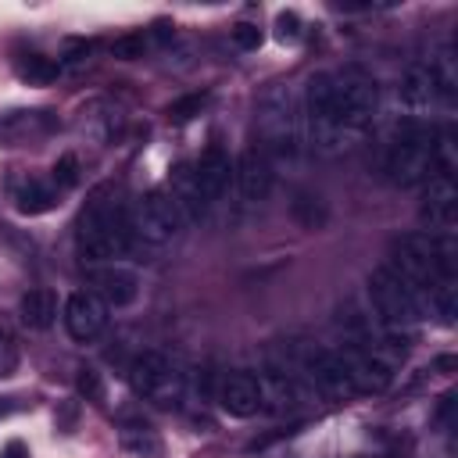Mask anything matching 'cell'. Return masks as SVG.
<instances>
[{
	"label": "cell",
	"instance_id": "obj_14",
	"mask_svg": "<svg viewBox=\"0 0 458 458\" xmlns=\"http://www.w3.org/2000/svg\"><path fill=\"white\" fill-rule=\"evenodd\" d=\"M454 211H458L454 175L433 172L426 179V193H422V218H429V225H437V229H451L454 225Z\"/></svg>",
	"mask_w": 458,
	"mask_h": 458
},
{
	"label": "cell",
	"instance_id": "obj_18",
	"mask_svg": "<svg viewBox=\"0 0 458 458\" xmlns=\"http://www.w3.org/2000/svg\"><path fill=\"white\" fill-rule=\"evenodd\" d=\"M437 100H440V89H437L433 72H429L426 64L408 68L404 79H401V104H404L408 111H429Z\"/></svg>",
	"mask_w": 458,
	"mask_h": 458
},
{
	"label": "cell",
	"instance_id": "obj_2",
	"mask_svg": "<svg viewBox=\"0 0 458 458\" xmlns=\"http://www.w3.org/2000/svg\"><path fill=\"white\" fill-rule=\"evenodd\" d=\"M258 147L272 157H293L301 143V122H297V97L290 86L276 82L258 97Z\"/></svg>",
	"mask_w": 458,
	"mask_h": 458
},
{
	"label": "cell",
	"instance_id": "obj_35",
	"mask_svg": "<svg viewBox=\"0 0 458 458\" xmlns=\"http://www.w3.org/2000/svg\"><path fill=\"white\" fill-rule=\"evenodd\" d=\"M437 422H440L444 429H451V426H454V394L440 397V408H437Z\"/></svg>",
	"mask_w": 458,
	"mask_h": 458
},
{
	"label": "cell",
	"instance_id": "obj_31",
	"mask_svg": "<svg viewBox=\"0 0 458 458\" xmlns=\"http://www.w3.org/2000/svg\"><path fill=\"white\" fill-rule=\"evenodd\" d=\"M75 383H79V394H82L86 401H100V397H104V383H100V372H97L93 365H82Z\"/></svg>",
	"mask_w": 458,
	"mask_h": 458
},
{
	"label": "cell",
	"instance_id": "obj_29",
	"mask_svg": "<svg viewBox=\"0 0 458 458\" xmlns=\"http://www.w3.org/2000/svg\"><path fill=\"white\" fill-rule=\"evenodd\" d=\"M204 104H208V93H193V97L175 100V104L168 107V114H172V122H190V118H197V114L204 111Z\"/></svg>",
	"mask_w": 458,
	"mask_h": 458
},
{
	"label": "cell",
	"instance_id": "obj_21",
	"mask_svg": "<svg viewBox=\"0 0 458 458\" xmlns=\"http://www.w3.org/2000/svg\"><path fill=\"white\" fill-rule=\"evenodd\" d=\"M54 204H57V190L47 186V182H39V179H25V182L14 186V208L21 215H43Z\"/></svg>",
	"mask_w": 458,
	"mask_h": 458
},
{
	"label": "cell",
	"instance_id": "obj_7",
	"mask_svg": "<svg viewBox=\"0 0 458 458\" xmlns=\"http://www.w3.org/2000/svg\"><path fill=\"white\" fill-rule=\"evenodd\" d=\"M125 218H129V233H136L140 240L157 243V247L161 243H172L182 233V225H186L182 211L175 208V200L168 193H147V197H140Z\"/></svg>",
	"mask_w": 458,
	"mask_h": 458
},
{
	"label": "cell",
	"instance_id": "obj_34",
	"mask_svg": "<svg viewBox=\"0 0 458 458\" xmlns=\"http://www.w3.org/2000/svg\"><path fill=\"white\" fill-rule=\"evenodd\" d=\"M18 369V344L7 329H0V379Z\"/></svg>",
	"mask_w": 458,
	"mask_h": 458
},
{
	"label": "cell",
	"instance_id": "obj_33",
	"mask_svg": "<svg viewBox=\"0 0 458 458\" xmlns=\"http://www.w3.org/2000/svg\"><path fill=\"white\" fill-rule=\"evenodd\" d=\"M229 36H233V43H236L240 50H258V47H261V29L250 25V21H236Z\"/></svg>",
	"mask_w": 458,
	"mask_h": 458
},
{
	"label": "cell",
	"instance_id": "obj_8",
	"mask_svg": "<svg viewBox=\"0 0 458 458\" xmlns=\"http://www.w3.org/2000/svg\"><path fill=\"white\" fill-rule=\"evenodd\" d=\"M390 268L408 279L419 290H429L440 276V254H437V236L429 233H404L401 240H394V258Z\"/></svg>",
	"mask_w": 458,
	"mask_h": 458
},
{
	"label": "cell",
	"instance_id": "obj_19",
	"mask_svg": "<svg viewBox=\"0 0 458 458\" xmlns=\"http://www.w3.org/2000/svg\"><path fill=\"white\" fill-rule=\"evenodd\" d=\"M57 318V293L47 286H36L21 297V322L29 329H50Z\"/></svg>",
	"mask_w": 458,
	"mask_h": 458
},
{
	"label": "cell",
	"instance_id": "obj_4",
	"mask_svg": "<svg viewBox=\"0 0 458 458\" xmlns=\"http://www.w3.org/2000/svg\"><path fill=\"white\" fill-rule=\"evenodd\" d=\"M433 143H437V132H433L429 125L408 122V125L397 132V140L390 143L386 157H383V175H386V182H394V186H419V182H426V179L437 172Z\"/></svg>",
	"mask_w": 458,
	"mask_h": 458
},
{
	"label": "cell",
	"instance_id": "obj_32",
	"mask_svg": "<svg viewBox=\"0 0 458 458\" xmlns=\"http://www.w3.org/2000/svg\"><path fill=\"white\" fill-rule=\"evenodd\" d=\"M54 182H57V190H68V186L79 182V161H75V154L57 157V165H54Z\"/></svg>",
	"mask_w": 458,
	"mask_h": 458
},
{
	"label": "cell",
	"instance_id": "obj_1",
	"mask_svg": "<svg viewBox=\"0 0 458 458\" xmlns=\"http://www.w3.org/2000/svg\"><path fill=\"white\" fill-rule=\"evenodd\" d=\"M79 254L93 265H111L114 258H122L129 250V218L125 211L107 200L104 193H97L82 215H79V233H75Z\"/></svg>",
	"mask_w": 458,
	"mask_h": 458
},
{
	"label": "cell",
	"instance_id": "obj_15",
	"mask_svg": "<svg viewBox=\"0 0 458 458\" xmlns=\"http://www.w3.org/2000/svg\"><path fill=\"white\" fill-rule=\"evenodd\" d=\"M218 404L233 415V419H250L261 411V390H258V379L250 372H233L222 379L218 386Z\"/></svg>",
	"mask_w": 458,
	"mask_h": 458
},
{
	"label": "cell",
	"instance_id": "obj_25",
	"mask_svg": "<svg viewBox=\"0 0 458 458\" xmlns=\"http://www.w3.org/2000/svg\"><path fill=\"white\" fill-rule=\"evenodd\" d=\"M426 301H429V308L440 315L444 326H454V315H458V290H454V279H437V283L426 290Z\"/></svg>",
	"mask_w": 458,
	"mask_h": 458
},
{
	"label": "cell",
	"instance_id": "obj_3",
	"mask_svg": "<svg viewBox=\"0 0 458 458\" xmlns=\"http://www.w3.org/2000/svg\"><path fill=\"white\" fill-rule=\"evenodd\" d=\"M369 297H372L376 318L386 329H401V326H411V322H419V318L429 315L426 290H419L408 279H401L390 265H379L369 276Z\"/></svg>",
	"mask_w": 458,
	"mask_h": 458
},
{
	"label": "cell",
	"instance_id": "obj_30",
	"mask_svg": "<svg viewBox=\"0 0 458 458\" xmlns=\"http://www.w3.org/2000/svg\"><path fill=\"white\" fill-rule=\"evenodd\" d=\"M301 32H304V29H301V18H297L293 11H279V14H276V39H279V43H297Z\"/></svg>",
	"mask_w": 458,
	"mask_h": 458
},
{
	"label": "cell",
	"instance_id": "obj_17",
	"mask_svg": "<svg viewBox=\"0 0 458 458\" xmlns=\"http://www.w3.org/2000/svg\"><path fill=\"white\" fill-rule=\"evenodd\" d=\"M57 125V118L50 111H7L0 118V136L7 143H32L39 136H47Z\"/></svg>",
	"mask_w": 458,
	"mask_h": 458
},
{
	"label": "cell",
	"instance_id": "obj_16",
	"mask_svg": "<svg viewBox=\"0 0 458 458\" xmlns=\"http://www.w3.org/2000/svg\"><path fill=\"white\" fill-rule=\"evenodd\" d=\"M229 175H233V161H229V154L218 143H211L197 157V165H193V182H197V190H200L204 200H218L222 190L229 186Z\"/></svg>",
	"mask_w": 458,
	"mask_h": 458
},
{
	"label": "cell",
	"instance_id": "obj_24",
	"mask_svg": "<svg viewBox=\"0 0 458 458\" xmlns=\"http://www.w3.org/2000/svg\"><path fill=\"white\" fill-rule=\"evenodd\" d=\"M122 447L136 458H161V437L150 426H122Z\"/></svg>",
	"mask_w": 458,
	"mask_h": 458
},
{
	"label": "cell",
	"instance_id": "obj_27",
	"mask_svg": "<svg viewBox=\"0 0 458 458\" xmlns=\"http://www.w3.org/2000/svg\"><path fill=\"white\" fill-rule=\"evenodd\" d=\"M57 72H61V61L43 57V54H29V57L18 64V75H21L25 82H32V86H47V82H54Z\"/></svg>",
	"mask_w": 458,
	"mask_h": 458
},
{
	"label": "cell",
	"instance_id": "obj_22",
	"mask_svg": "<svg viewBox=\"0 0 458 458\" xmlns=\"http://www.w3.org/2000/svg\"><path fill=\"white\" fill-rule=\"evenodd\" d=\"M290 215H293V222H297L301 229H322V225L329 222L326 200H322L318 193H311V190H297V193H293Z\"/></svg>",
	"mask_w": 458,
	"mask_h": 458
},
{
	"label": "cell",
	"instance_id": "obj_13",
	"mask_svg": "<svg viewBox=\"0 0 458 458\" xmlns=\"http://www.w3.org/2000/svg\"><path fill=\"white\" fill-rule=\"evenodd\" d=\"M336 354L344 358V365H347L351 383H354L358 394H383L394 383V372H390V365L383 358H376L369 351H354V347H344Z\"/></svg>",
	"mask_w": 458,
	"mask_h": 458
},
{
	"label": "cell",
	"instance_id": "obj_11",
	"mask_svg": "<svg viewBox=\"0 0 458 458\" xmlns=\"http://www.w3.org/2000/svg\"><path fill=\"white\" fill-rule=\"evenodd\" d=\"M89 283H93V293L107 304V308H129L136 297H140V279L132 268L125 265H100L89 272Z\"/></svg>",
	"mask_w": 458,
	"mask_h": 458
},
{
	"label": "cell",
	"instance_id": "obj_6",
	"mask_svg": "<svg viewBox=\"0 0 458 458\" xmlns=\"http://www.w3.org/2000/svg\"><path fill=\"white\" fill-rule=\"evenodd\" d=\"M333 86H336V104H340V122L354 132H361L376 107H379V86L369 72L361 68H344V72H329Z\"/></svg>",
	"mask_w": 458,
	"mask_h": 458
},
{
	"label": "cell",
	"instance_id": "obj_9",
	"mask_svg": "<svg viewBox=\"0 0 458 458\" xmlns=\"http://www.w3.org/2000/svg\"><path fill=\"white\" fill-rule=\"evenodd\" d=\"M107 318H111V308L93 290H75L68 297V304H64V329L79 344L97 340L107 329Z\"/></svg>",
	"mask_w": 458,
	"mask_h": 458
},
{
	"label": "cell",
	"instance_id": "obj_26",
	"mask_svg": "<svg viewBox=\"0 0 458 458\" xmlns=\"http://www.w3.org/2000/svg\"><path fill=\"white\" fill-rule=\"evenodd\" d=\"M82 129H89V136H93L97 143H107V140L122 129V111L111 107V104H97V107L89 111V118L82 122Z\"/></svg>",
	"mask_w": 458,
	"mask_h": 458
},
{
	"label": "cell",
	"instance_id": "obj_23",
	"mask_svg": "<svg viewBox=\"0 0 458 458\" xmlns=\"http://www.w3.org/2000/svg\"><path fill=\"white\" fill-rule=\"evenodd\" d=\"M429 72H433V79H437L440 97L451 104V100H454V89H458V61H454V47H451V43L440 47V54L433 57Z\"/></svg>",
	"mask_w": 458,
	"mask_h": 458
},
{
	"label": "cell",
	"instance_id": "obj_20",
	"mask_svg": "<svg viewBox=\"0 0 458 458\" xmlns=\"http://www.w3.org/2000/svg\"><path fill=\"white\" fill-rule=\"evenodd\" d=\"M172 200H175V208L182 211V218L186 222H197L200 215H204V208H208V200L200 197V190H197V182H193V168H179L175 172V182H172V193H168Z\"/></svg>",
	"mask_w": 458,
	"mask_h": 458
},
{
	"label": "cell",
	"instance_id": "obj_36",
	"mask_svg": "<svg viewBox=\"0 0 458 458\" xmlns=\"http://www.w3.org/2000/svg\"><path fill=\"white\" fill-rule=\"evenodd\" d=\"M0 458H29V447H25L21 440H11V444L0 451Z\"/></svg>",
	"mask_w": 458,
	"mask_h": 458
},
{
	"label": "cell",
	"instance_id": "obj_12",
	"mask_svg": "<svg viewBox=\"0 0 458 458\" xmlns=\"http://www.w3.org/2000/svg\"><path fill=\"white\" fill-rule=\"evenodd\" d=\"M233 175H236V186H240V193H243L247 200H265V197L272 193V179H276V172H272V157H268L258 143L247 147V150L240 154Z\"/></svg>",
	"mask_w": 458,
	"mask_h": 458
},
{
	"label": "cell",
	"instance_id": "obj_28",
	"mask_svg": "<svg viewBox=\"0 0 458 458\" xmlns=\"http://www.w3.org/2000/svg\"><path fill=\"white\" fill-rule=\"evenodd\" d=\"M143 50H147L143 32H129V36H118L111 43V57H118V61H136V57H143Z\"/></svg>",
	"mask_w": 458,
	"mask_h": 458
},
{
	"label": "cell",
	"instance_id": "obj_10",
	"mask_svg": "<svg viewBox=\"0 0 458 458\" xmlns=\"http://www.w3.org/2000/svg\"><path fill=\"white\" fill-rule=\"evenodd\" d=\"M308 376H311L315 390L326 401H351V397H358V390L351 383V372H347V365H344V358L336 351H311L308 354Z\"/></svg>",
	"mask_w": 458,
	"mask_h": 458
},
{
	"label": "cell",
	"instance_id": "obj_5",
	"mask_svg": "<svg viewBox=\"0 0 458 458\" xmlns=\"http://www.w3.org/2000/svg\"><path fill=\"white\" fill-rule=\"evenodd\" d=\"M129 383H132V390L140 397H147V401H154L161 408H175L186 397V372L172 358H165L157 351H143L129 365Z\"/></svg>",
	"mask_w": 458,
	"mask_h": 458
}]
</instances>
